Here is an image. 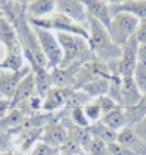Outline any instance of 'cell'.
I'll use <instances>...</instances> for the list:
<instances>
[{
  "label": "cell",
  "mask_w": 146,
  "mask_h": 155,
  "mask_svg": "<svg viewBox=\"0 0 146 155\" xmlns=\"http://www.w3.org/2000/svg\"><path fill=\"white\" fill-rule=\"evenodd\" d=\"M88 32H89L88 43L91 45L92 54L96 60L108 64V63L117 61L120 59L121 47L112 41L110 34H108V29L102 24L89 18Z\"/></svg>",
  "instance_id": "1"
},
{
  "label": "cell",
  "mask_w": 146,
  "mask_h": 155,
  "mask_svg": "<svg viewBox=\"0 0 146 155\" xmlns=\"http://www.w3.org/2000/svg\"><path fill=\"white\" fill-rule=\"evenodd\" d=\"M56 35L63 51V60L60 64L61 68H67L73 64L82 66L83 63L95 59L86 38L73 34H64V32H57Z\"/></svg>",
  "instance_id": "2"
},
{
  "label": "cell",
  "mask_w": 146,
  "mask_h": 155,
  "mask_svg": "<svg viewBox=\"0 0 146 155\" xmlns=\"http://www.w3.org/2000/svg\"><path fill=\"white\" fill-rule=\"evenodd\" d=\"M29 19V18H28ZM31 25L38 26V28H44V29H48L53 32H64V34H73V35H79V37H83V38H89V32L85 26L79 25L77 22L69 19L64 15L60 13H53L51 16L43 18V19H29Z\"/></svg>",
  "instance_id": "3"
},
{
  "label": "cell",
  "mask_w": 146,
  "mask_h": 155,
  "mask_svg": "<svg viewBox=\"0 0 146 155\" xmlns=\"http://www.w3.org/2000/svg\"><path fill=\"white\" fill-rule=\"evenodd\" d=\"M139 22H140V19H138L136 16L120 12V13H115L111 16V22L107 29H108V34H110L112 41L121 47L133 35H136Z\"/></svg>",
  "instance_id": "4"
},
{
  "label": "cell",
  "mask_w": 146,
  "mask_h": 155,
  "mask_svg": "<svg viewBox=\"0 0 146 155\" xmlns=\"http://www.w3.org/2000/svg\"><path fill=\"white\" fill-rule=\"evenodd\" d=\"M34 31L37 35V40H38V44L41 47V51L47 60L48 69L51 70L59 68L61 64V60H63V51H61L60 43L57 40L56 32L44 29V28H38V26H34Z\"/></svg>",
  "instance_id": "5"
},
{
  "label": "cell",
  "mask_w": 146,
  "mask_h": 155,
  "mask_svg": "<svg viewBox=\"0 0 146 155\" xmlns=\"http://www.w3.org/2000/svg\"><path fill=\"white\" fill-rule=\"evenodd\" d=\"M138 48L139 43L136 35H133L124 45H121V56L117 60V75L121 78L133 76L138 66Z\"/></svg>",
  "instance_id": "6"
},
{
  "label": "cell",
  "mask_w": 146,
  "mask_h": 155,
  "mask_svg": "<svg viewBox=\"0 0 146 155\" xmlns=\"http://www.w3.org/2000/svg\"><path fill=\"white\" fill-rule=\"evenodd\" d=\"M56 12L67 16L88 29L89 15L80 0H56Z\"/></svg>",
  "instance_id": "7"
},
{
  "label": "cell",
  "mask_w": 146,
  "mask_h": 155,
  "mask_svg": "<svg viewBox=\"0 0 146 155\" xmlns=\"http://www.w3.org/2000/svg\"><path fill=\"white\" fill-rule=\"evenodd\" d=\"M37 95V88H35V79L32 70L22 78V81L19 82L15 94L10 100V107L12 108H25L28 101Z\"/></svg>",
  "instance_id": "8"
},
{
  "label": "cell",
  "mask_w": 146,
  "mask_h": 155,
  "mask_svg": "<svg viewBox=\"0 0 146 155\" xmlns=\"http://www.w3.org/2000/svg\"><path fill=\"white\" fill-rule=\"evenodd\" d=\"M0 43L5 48V54H10V56L24 54V48H22V44L19 41L16 31L6 18L0 22Z\"/></svg>",
  "instance_id": "9"
},
{
  "label": "cell",
  "mask_w": 146,
  "mask_h": 155,
  "mask_svg": "<svg viewBox=\"0 0 146 155\" xmlns=\"http://www.w3.org/2000/svg\"><path fill=\"white\" fill-rule=\"evenodd\" d=\"M69 135H67V130L64 127V124L61 123V120H54L50 119V121L43 127V133H41V138L40 140L50 145L53 148H59L67 140Z\"/></svg>",
  "instance_id": "10"
},
{
  "label": "cell",
  "mask_w": 146,
  "mask_h": 155,
  "mask_svg": "<svg viewBox=\"0 0 146 155\" xmlns=\"http://www.w3.org/2000/svg\"><path fill=\"white\" fill-rule=\"evenodd\" d=\"M31 66L28 64L19 72H9V70H0V98L12 100V97L16 91L19 82L22 78L31 72Z\"/></svg>",
  "instance_id": "11"
},
{
  "label": "cell",
  "mask_w": 146,
  "mask_h": 155,
  "mask_svg": "<svg viewBox=\"0 0 146 155\" xmlns=\"http://www.w3.org/2000/svg\"><path fill=\"white\" fill-rule=\"evenodd\" d=\"M73 91V88H61V86H53L51 89L45 94L43 98V107L41 110L47 113H54L63 110L64 104L69 98L70 92Z\"/></svg>",
  "instance_id": "12"
},
{
  "label": "cell",
  "mask_w": 146,
  "mask_h": 155,
  "mask_svg": "<svg viewBox=\"0 0 146 155\" xmlns=\"http://www.w3.org/2000/svg\"><path fill=\"white\" fill-rule=\"evenodd\" d=\"M142 92L138 88L133 76L121 78V88H120V105L123 108L133 107L140 101Z\"/></svg>",
  "instance_id": "13"
},
{
  "label": "cell",
  "mask_w": 146,
  "mask_h": 155,
  "mask_svg": "<svg viewBox=\"0 0 146 155\" xmlns=\"http://www.w3.org/2000/svg\"><path fill=\"white\" fill-rule=\"evenodd\" d=\"M80 2L83 3L89 18L98 21L105 28H108L110 22H111V10L105 2L102 0H80Z\"/></svg>",
  "instance_id": "14"
},
{
  "label": "cell",
  "mask_w": 146,
  "mask_h": 155,
  "mask_svg": "<svg viewBox=\"0 0 146 155\" xmlns=\"http://www.w3.org/2000/svg\"><path fill=\"white\" fill-rule=\"evenodd\" d=\"M117 142L130 149L135 155H146V145L140 140L131 126H126L117 135Z\"/></svg>",
  "instance_id": "15"
},
{
  "label": "cell",
  "mask_w": 146,
  "mask_h": 155,
  "mask_svg": "<svg viewBox=\"0 0 146 155\" xmlns=\"http://www.w3.org/2000/svg\"><path fill=\"white\" fill-rule=\"evenodd\" d=\"M61 123L64 124V127L67 130L69 138L73 139L79 147H82L86 151V148L89 147V143L92 140V135L89 132V127H80V126L75 124L70 119H66V117L61 119Z\"/></svg>",
  "instance_id": "16"
},
{
  "label": "cell",
  "mask_w": 146,
  "mask_h": 155,
  "mask_svg": "<svg viewBox=\"0 0 146 155\" xmlns=\"http://www.w3.org/2000/svg\"><path fill=\"white\" fill-rule=\"evenodd\" d=\"M56 13V0H34L26 8V16L29 19H43Z\"/></svg>",
  "instance_id": "17"
},
{
  "label": "cell",
  "mask_w": 146,
  "mask_h": 155,
  "mask_svg": "<svg viewBox=\"0 0 146 155\" xmlns=\"http://www.w3.org/2000/svg\"><path fill=\"white\" fill-rule=\"evenodd\" d=\"M110 10H111V16L115 13L124 12V13H130L142 21L146 18V0H127L117 6H110Z\"/></svg>",
  "instance_id": "18"
},
{
  "label": "cell",
  "mask_w": 146,
  "mask_h": 155,
  "mask_svg": "<svg viewBox=\"0 0 146 155\" xmlns=\"http://www.w3.org/2000/svg\"><path fill=\"white\" fill-rule=\"evenodd\" d=\"M99 121H102L104 124H107L108 127H111V129L115 130V132H120L121 129H124V127L127 126L126 111H124V108L120 107V105L115 107L111 111L105 113Z\"/></svg>",
  "instance_id": "19"
},
{
  "label": "cell",
  "mask_w": 146,
  "mask_h": 155,
  "mask_svg": "<svg viewBox=\"0 0 146 155\" xmlns=\"http://www.w3.org/2000/svg\"><path fill=\"white\" fill-rule=\"evenodd\" d=\"M89 132H91V135H92L94 139H99V140H102L104 143H107V145L117 142L118 132L112 130L111 127H108L107 124H104L102 121L92 123V124L89 126Z\"/></svg>",
  "instance_id": "20"
},
{
  "label": "cell",
  "mask_w": 146,
  "mask_h": 155,
  "mask_svg": "<svg viewBox=\"0 0 146 155\" xmlns=\"http://www.w3.org/2000/svg\"><path fill=\"white\" fill-rule=\"evenodd\" d=\"M32 73H34V79H35L37 94L44 98L45 94L53 88L50 69H45V68H37V69H32Z\"/></svg>",
  "instance_id": "21"
},
{
  "label": "cell",
  "mask_w": 146,
  "mask_h": 155,
  "mask_svg": "<svg viewBox=\"0 0 146 155\" xmlns=\"http://www.w3.org/2000/svg\"><path fill=\"white\" fill-rule=\"evenodd\" d=\"M108 88H110V79H98V81H92V82L86 84V85H83L79 89H82L92 100H95L98 97L108 94Z\"/></svg>",
  "instance_id": "22"
},
{
  "label": "cell",
  "mask_w": 146,
  "mask_h": 155,
  "mask_svg": "<svg viewBox=\"0 0 146 155\" xmlns=\"http://www.w3.org/2000/svg\"><path fill=\"white\" fill-rule=\"evenodd\" d=\"M92 101V98L89 95L83 92L82 89H73L70 92L67 101L64 104V108L63 110H72V108H77V107H85Z\"/></svg>",
  "instance_id": "23"
},
{
  "label": "cell",
  "mask_w": 146,
  "mask_h": 155,
  "mask_svg": "<svg viewBox=\"0 0 146 155\" xmlns=\"http://www.w3.org/2000/svg\"><path fill=\"white\" fill-rule=\"evenodd\" d=\"M69 111H70L69 119L73 121L75 124L80 126V127H89V126H91V123H89V120H88V117H86V114H85L83 107L72 108V110H69Z\"/></svg>",
  "instance_id": "24"
},
{
  "label": "cell",
  "mask_w": 146,
  "mask_h": 155,
  "mask_svg": "<svg viewBox=\"0 0 146 155\" xmlns=\"http://www.w3.org/2000/svg\"><path fill=\"white\" fill-rule=\"evenodd\" d=\"M86 155H110L108 152V145L104 143L102 140L99 139H94L91 140L89 147L86 148Z\"/></svg>",
  "instance_id": "25"
},
{
  "label": "cell",
  "mask_w": 146,
  "mask_h": 155,
  "mask_svg": "<svg viewBox=\"0 0 146 155\" xmlns=\"http://www.w3.org/2000/svg\"><path fill=\"white\" fill-rule=\"evenodd\" d=\"M133 79H135L138 88L140 89V92L146 94V64L138 63L135 73H133Z\"/></svg>",
  "instance_id": "26"
},
{
  "label": "cell",
  "mask_w": 146,
  "mask_h": 155,
  "mask_svg": "<svg viewBox=\"0 0 146 155\" xmlns=\"http://www.w3.org/2000/svg\"><path fill=\"white\" fill-rule=\"evenodd\" d=\"M31 155H60V151L40 140L31 148Z\"/></svg>",
  "instance_id": "27"
},
{
  "label": "cell",
  "mask_w": 146,
  "mask_h": 155,
  "mask_svg": "<svg viewBox=\"0 0 146 155\" xmlns=\"http://www.w3.org/2000/svg\"><path fill=\"white\" fill-rule=\"evenodd\" d=\"M99 108H101V111H102V116L105 114V113L111 111V110H114L115 107H118V104L115 103L114 100H112L111 97H108V95H102V97H98V98H95V100H92Z\"/></svg>",
  "instance_id": "28"
},
{
  "label": "cell",
  "mask_w": 146,
  "mask_h": 155,
  "mask_svg": "<svg viewBox=\"0 0 146 155\" xmlns=\"http://www.w3.org/2000/svg\"><path fill=\"white\" fill-rule=\"evenodd\" d=\"M83 110H85V114H86V117H88V120H89L91 124H92V123H96V121H99L101 120V117H102L101 108H99L94 101H91L88 105H85Z\"/></svg>",
  "instance_id": "29"
},
{
  "label": "cell",
  "mask_w": 146,
  "mask_h": 155,
  "mask_svg": "<svg viewBox=\"0 0 146 155\" xmlns=\"http://www.w3.org/2000/svg\"><path fill=\"white\" fill-rule=\"evenodd\" d=\"M108 152L110 155H135L130 149H127L126 147H123L118 142H114L108 145Z\"/></svg>",
  "instance_id": "30"
},
{
  "label": "cell",
  "mask_w": 146,
  "mask_h": 155,
  "mask_svg": "<svg viewBox=\"0 0 146 155\" xmlns=\"http://www.w3.org/2000/svg\"><path fill=\"white\" fill-rule=\"evenodd\" d=\"M131 127H133V130L136 132V135L140 138V140L146 145V117H143L139 123H136V124L131 126Z\"/></svg>",
  "instance_id": "31"
},
{
  "label": "cell",
  "mask_w": 146,
  "mask_h": 155,
  "mask_svg": "<svg viewBox=\"0 0 146 155\" xmlns=\"http://www.w3.org/2000/svg\"><path fill=\"white\" fill-rule=\"evenodd\" d=\"M136 38L139 44H146V18L139 22L138 31H136Z\"/></svg>",
  "instance_id": "32"
},
{
  "label": "cell",
  "mask_w": 146,
  "mask_h": 155,
  "mask_svg": "<svg viewBox=\"0 0 146 155\" xmlns=\"http://www.w3.org/2000/svg\"><path fill=\"white\" fill-rule=\"evenodd\" d=\"M12 107H10V100H6V98H0V119L5 117L9 113Z\"/></svg>",
  "instance_id": "33"
},
{
  "label": "cell",
  "mask_w": 146,
  "mask_h": 155,
  "mask_svg": "<svg viewBox=\"0 0 146 155\" xmlns=\"http://www.w3.org/2000/svg\"><path fill=\"white\" fill-rule=\"evenodd\" d=\"M138 63L146 64V44H139V48H138Z\"/></svg>",
  "instance_id": "34"
},
{
  "label": "cell",
  "mask_w": 146,
  "mask_h": 155,
  "mask_svg": "<svg viewBox=\"0 0 146 155\" xmlns=\"http://www.w3.org/2000/svg\"><path fill=\"white\" fill-rule=\"evenodd\" d=\"M12 2H15L16 5H19V6H22V8L26 9L32 2H34V0H12Z\"/></svg>",
  "instance_id": "35"
},
{
  "label": "cell",
  "mask_w": 146,
  "mask_h": 155,
  "mask_svg": "<svg viewBox=\"0 0 146 155\" xmlns=\"http://www.w3.org/2000/svg\"><path fill=\"white\" fill-rule=\"evenodd\" d=\"M102 2H105L108 6H117V5H121V3H124L127 0H102Z\"/></svg>",
  "instance_id": "36"
},
{
  "label": "cell",
  "mask_w": 146,
  "mask_h": 155,
  "mask_svg": "<svg viewBox=\"0 0 146 155\" xmlns=\"http://www.w3.org/2000/svg\"><path fill=\"white\" fill-rule=\"evenodd\" d=\"M10 2H12V0H0V9L6 8V6H8Z\"/></svg>",
  "instance_id": "37"
},
{
  "label": "cell",
  "mask_w": 146,
  "mask_h": 155,
  "mask_svg": "<svg viewBox=\"0 0 146 155\" xmlns=\"http://www.w3.org/2000/svg\"><path fill=\"white\" fill-rule=\"evenodd\" d=\"M3 57H5V48H3V45H2V43H0V63H2V60H3Z\"/></svg>",
  "instance_id": "38"
},
{
  "label": "cell",
  "mask_w": 146,
  "mask_h": 155,
  "mask_svg": "<svg viewBox=\"0 0 146 155\" xmlns=\"http://www.w3.org/2000/svg\"><path fill=\"white\" fill-rule=\"evenodd\" d=\"M0 155H15V154L10 152V151H3V152H0Z\"/></svg>",
  "instance_id": "39"
},
{
  "label": "cell",
  "mask_w": 146,
  "mask_h": 155,
  "mask_svg": "<svg viewBox=\"0 0 146 155\" xmlns=\"http://www.w3.org/2000/svg\"><path fill=\"white\" fill-rule=\"evenodd\" d=\"M3 19H5V13H3V10L0 9V22H2Z\"/></svg>",
  "instance_id": "40"
}]
</instances>
